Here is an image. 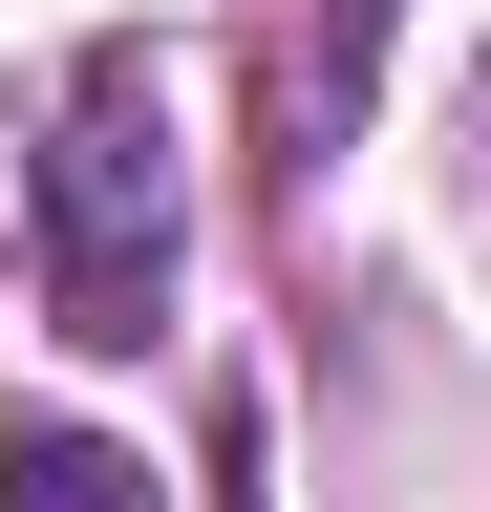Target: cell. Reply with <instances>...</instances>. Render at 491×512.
I'll use <instances>...</instances> for the list:
<instances>
[{"label":"cell","instance_id":"cell-1","mask_svg":"<svg viewBox=\"0 0 491 512\" xmlns=\"http://www.w3.org/2000/svg\"><path fill=\"white\" fill-rule=\"evenodd\" d=\"M43 299H65V342H150L171 299V64L150 43H86L43 107Z\"/></svg>","mask_w":491,"mask_h":512},{"label":"cell","instance_id":"cell-2","mask_svg":"<svg viewBox=\"0 0 491 512\" xmlns=\"http://www.w3.org/2000/svg\"><path fill=\"white\" fill-rule=\"evenodd\" d=\"M0 512H171V491H150V448H107V427H22L0 448Z\"/></svg>","mask_w":491,"mask_h":512}]
</instances>
